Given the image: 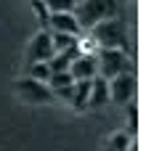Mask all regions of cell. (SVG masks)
Wrapping results in <instances>:
<instances>
[{
  "mask_svg": "<svg viewBox=\"0 0 146 151\" xmlns=\"http://www.w3.org/2000/svg\"><path fill=\"white\" fill-rule=\"evenodd\" d=\"M117 13H120V0H80L74 8L80 29H93L101 21L117 19Z\"/></svg>",
  "mask_w": 146,
  "mask_h": 151,
  "instance_id": "1",
  "label": "cell"
},
{
  "mask_svg": "<svg viewBox=\"0 0 146 151\" xmlns=\"http://www.w3.org/2000/svg\"><path fill=\"white\" fill-rule=\"evenodd\" d=\"M90 37L93 42L98 45V50H122L128 48V29L120 19H109V21H101L90 29Z\"/></svg>",
  "mask_w": 146,
  "mask_h": 151,
  "instance_id": "2",
  "label": "cell"
},
{
  "mask_svg": "<svg viewBox=\"0 0 146 151\" xmlns=\"http://www.w3.org/2000/svg\"><path fill=\"white\" fill-rule=\"evenodd\" d=\"M93 58H96V77H104L106 82L128 72V56L122 50H98Z\"/></svg>",
  "mask_w": 146,
  "mask_h": 151,
  "instance_id": "3",
  "label": "cell"
},
{
  "mask_svg": "<svg viewBox=\"0 0 146 151\" xmlns=\"http://www.w3.org/2000/svg\"><path fill=\"white\" fill-rule=\"evenodd\" d=\"M16 96H19L24 104H32V106H40V104H51V101H53L51 88H48L45 82L29 80V77L16 80Z\"/></svg>",
  "mask_w": 146,
  "mask_h": 151,
  "instance_id": "4",
  "label": "cell"
},
{
  "mask_svg": "<svg viewBox=\"0 0 146 151\" xmlns=\"http://www.w3.org/2000/svg\"><path fill=\"white\" fill-rule=\"evenodd\" d=\"M136 96V74L125 72V74H117L114 80H109V101L117 104V106H128Z\"/></svg>",
  "mask_w": 146,
  "mask_h": 151,
  "instance_id": "5",
  "label": "cell"
},
{
  "mask_svg": "<svg viewBox=\"0 0 146 151\" xmlns=\"http://www.w3.org/2000/svg\"><path fill=\"white\" fill-rule=\"evenodd\" d=\"M51 56H53V45H51V32H37L32 40H29V45H27V66H32V64H45V61H51Z\"/></svg>",
  "mask_w": 146,
  "mask_h": 151,
  "instance_id": "6",
  "label": "cell"
},
{
  "mask_svg": "<svg viewBox=\"0 0 146 151\" xmlns=\"http://www.w3.org/2000/svg\"><path fill=\"white\" fill-rule=\"evenodd\" d=\"M48 27L56 35H72V37L80 35V27H77L74 13H48Z\"/></svg>",
  "mask_w": 146,
  "mask_h": 151,
  "instance_id": "7",
  "label": "cell"
},
{
  "mask_svg": "<svg viewBox=\"0 0 146 151\" xmlns=\"http://www.w3.org/2000/svg\"><path fill=\"white\" fill-rule=\"evenodd\" d=\"M69 74H72L74 82H80V80H93V77H96V58H93L90 53L77 56V58L72 61V66H69Z\"/></svg>",
  "mask_w": 146,
  "mask_h": 151,
  "instance_id": "8",
  "label": "cell"
},
{
  "mask_svg": "<svg viewBox=\"0 0 146 151\" xmlns=\"http://www.w3.org/2000/svg\"><path fill=\"white\" fill-rule=\"evenodd\" d=\"M109 104V82L104 77L90 80V96H88V109H101Z\"/></svg>",
  "mask_w": 146,
  "mask_h": 151,
  "instance_id": "9",
  "label": "cell"
},
{
  "mask_svg": "<svg viewBox=\"0 0 146 151\" xmlns=\"http://www.w3.org/2000/svg\"><path fill=\"white\" fill-rule=\"evenodd\" d=\"M88 96H90V80H80L74 82V93H72V109L82 111L88 109Z\"/></svg>",
  "mask_w": 146,
  "mask_h": 151,
  "instance_id": "10",
  "label": "cell"
},
{
  "mask_svg": "<svg viewBox=\"0 0 146 151\" xmlns=\"http://www.w3.org/2000/svg\"><path fill=\"white\" fill-rule=\"evenodd\" d=\"M80 40L77 37H72V35H56V32H51V45H53V53H64V50H69V48H74Z\"/></svg>",
  "mask_w": 146,
  "mask_h": 151,
  "instance_id": "11",
  "label": "cell"
},
{
  "mask_svg": "<svg viewBox=\"0 0 146 151\" xmlns=\"http://www.w3.org/2000/svg\"><path fill=\"white\" fill-rule=\"evenodd\" d=\"M48 13H74L77 0H43Z\"/></svg>",
  "mask_w": 146,
  "mask_h": 151,
  "instance_id": "12",
  "label": "cell"
},
{
  "mask_svg": "<svg viewBox=\"0 0 146 151\" xmlns=\"http://www.w3.org/2000/svg\"><path fill=\"white\" fill-rule=\"evenodd\" d=\"M130 146H133V143H130V135H128V133H117V135L109 138L106 151H128Z\"/></svg>",
  "mask_w": 146,
  "mask_h": 151,
  "instance_id": "13",
  "label": "cell"
},
{
  "mask_svg": "<svg viewBox=\"0 0 146 151\" xmlns=\"http://www.w3.org/2000/svg\"><path fill=\"white\" fill-rule=\"evenodd\" d=\"M72 82H74V80H72V74H69V72H61V74H51L45 85H48V88H51V93H53V90H61V88H69Z\"/></svg>",
  "mask_w": 146,
  "mask_h": 151,
  "instance_id": "14",
  "label": "cell"
},
{
  "mask_svg": "<svg viewBox=\"0 0 146 151\" xmlns=\"http://www.w3.org/2000/svg\"><path fill=\"white\" fill-rule=\"evenodd\" d=\"M27 77H29V80H37V82H48V77H51V69H48V64H32Z\"/></svg>",
  "mask_w": 146,
  "mask_h": 151,
  "instance_id": "15",
  "label": "cell"
},
{
  "mask_svg": "<svg viewBox=\"0 0 146 151\" xmlns=\"http://www.w3.org/2000/svg\"><path fill=\"white\" fill-rule=\"evenodd\" d=\"M128 130H130V135L138 130V106L133 101L128 104Z\"/></svg>",
  "mask_w": 146,
  "mask_h": 151,
  "instance_id": "16",
  "label": "cell"
},
{
  "mask_svg": "<svg viewBox=\"0 0 146 151\" xmlns=\"http://www.w3.org/2000/svg\"><path fill=\"white\" fill-rule=\"evenodd\" d=\"M32 8H35V13L40 16V21H43V24H48V11H45V3H43V0H32Z\"/></svg>",
  "mask_w": 146,
  "mask_h": 151,
  "instance_id": "17",
  "label": "cell"
},
{
  "mask_svg": "<svg viewBox=\"0 0 146 151\" xmlns=\"http://www.w3.org/2000/svg\"><path fill=\"white\" fill-rule=\"evenodd\" d=\"M77 3H80V0H77Z\"/></svg>",
  "mask_w": 146,
  "mask_h": 151,
  "instance_id": "18",
  "label": "cell"
}]
</instances>
